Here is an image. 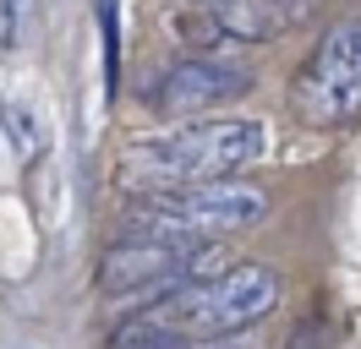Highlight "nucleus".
Wrapping results in <instances>:
<instances>
[{
  "label": "nucleus",
  "mask_w": 361,
  "mask_h": 349,
  "mask_svg": "<svg viewBox=\"0 0 361 349\" xmlns=\"http://www.w3.org/2000/svg\"><path fill=\"white\" fill-rule=\"evenodd\" d=\"M269 213V196L247 180H197L170 191H142V202L126 208V235L142 240H225L235 229H252Z\"/></svg>",
  "instance_id": "obj_3"
},
{
  "label": "nucleus",
  "mask_w": 361,
  "mask_h": 349,
  "mask_svg": "<svg viewBox=\"0 0 361 349\" xmlns=\"http://www.w3.org/2000/svg\"><path fill=\"white\" fill-rule=\"evenodd\" d=\"M197 6H208V0H197Z\"/></svg>",
  "instance_id": "obj_11"
},
{
  "label": "nucleus",
  "mask_w": 361,
  "mask_h": 349,
  "mask_svg": "<svg viewBox=\"0 0 361 349\" xmlns=\"http://www.w3.org/2000/svg\"><path fill=\"white\" fill-rule=\"evenodd\" d=\"M0 137L11 148V164H39L44 158V131H39V115L23 104V99H0Z\"/></svg>",
  "instance_id": "obj_7"
},
{
  "label": "nucleus",
  "mask_w": 361,
  "mask_h": 349,
  "mask_svg": "<svg viewBox=\"0 0 361 349\" xmlns=\"http://www.w3.org/2000/svg\"><path fill=\"white\" fill-rule=\"evenodd\" d=\"M274 305H279V273L263 262H235V267H214L203 279L170 284L142 317L164 333H176L180 344L192 338H225L241 327L263 322Z\"/></svg>",
  "instance_id": "obj_2"
},
{
  "label": "nucleus",
  "mask_w": 361,
  "mask_h": 349,
  "mask_svg": "<svg viewBox=\"0 0 361 349\" xmlns=\"http://www.w3.org/2000/svg\"><path fill=\"white\" fill-rule=\"evenodd\" d=\"M323 0H285V17H312Z\"/></svg>",
  "instance_id": "obj_10"
},
{
  "label": "nucleus",
  "mask_w": 361,
  "mask_h": 349,
  "mask_svg": "<svg viewBox=\"0 0 361 349\" xmlns=\"http://www.w3.org/2000/svg\"><path fill=\"white\" fill-rule=\"evenodd\" d=\"M99 22H104V82H121V39H115V0H99Z\"/></svg>",
  "instance_id": "obj_9"
},
{
  "label": "nucleus",
  "mask_w": 361,
  "mask_h": 349,
  "mask_svg": "<svg viewBox=\"0 0 361 349\" xmlns=\"http://www.w3.org/2000/svg\"><path fill=\"white\" fill-rule=\"evenodd\" d=\"M295 104L312 126H345L361 115V22H345L317 44L295 82Z\"/></svg>",
  "instance_id": "obj_5"
},
{
  "label": "nucleus",
  "mask_w": 361,
  "mask_h": 349,
  "mask_svg": "<svg viewBox=\"0 0 361 349\" xmlns=\"http://www.w3.org/2000/svg\"><path fill=\"white\" fill-rule=\"evenodd\" d=\"M257 153H263V126L257 120H186L164 137L132 142L115 164V180L126 191H170V186L241 174Z\"/></svg>",
  "instance_id": "obj_1"
},
{
  "label": "nucleus",
  "mask_w": 361,
  "mask_h": 349,
  "mask_svg": "<svg viewBox=\"0 0 361 349\" xmlns=\"http://www.w3.org/2000/svg\"><path fill=\"white\" fill-rule=\"evenodd\" d=\"M247 71L230 61H176L164 77L154 82V99L148 104L159 115H203V109H219L230 99L247 93Z\"/></svg>",
  "instance_id": "obj_6"
},
{
  "label": "nucleus",
  "mask_w": 361,
  "mask_h": 349,
  "mask_svg": "<svg viewBox=\"0 0 361 349\" xmlns=\"http://www.w3.org/2000/svg\"><path fill=\"white\" fill-rule=\"evenodd\" d=\"M115 349H186L176 338V333H164V327H154L148 317H132V322L115 333Z\"/></svg>",
  "instance_id": "obj_8"
},
{
  "label": "nucleus",
  "mask_w": 361,
  "mask_h": 349,
  "mask_svg": "<svg viewBox=\"0 0 361 349\" xmlns=\"http://www.w3.org/2000/svg\"><path fill=\"white\" fill-rule=\"evenodd\" d=\"M214 267H225L214 240H142V235H121L99 257V289L110 295H154L170 284L203 279Z\"/></svg>",
  "instance_id": "obj_4"
}]
</instances>
